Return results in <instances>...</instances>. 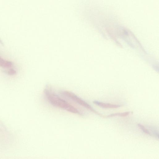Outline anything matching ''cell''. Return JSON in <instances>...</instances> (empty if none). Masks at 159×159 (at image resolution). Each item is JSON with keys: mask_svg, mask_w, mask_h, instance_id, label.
I'll return each mask as SVG.
<instances>
[{"mask_svg": "<svg viewBox=\"0 0 159 159\" xmlns=\"http://www.w3.org/2000/svg\"><path fill=\"white\" fill-rule=\"evenodd\" d=\"M45 93L49 102L53 106L73 113L81 115L83 114L77 109L64 99L53 93L50 89H46Z\"/></svg>", "mask_w": 159, "mask_h": 159, "instance_id": "6da1fadb", "label": "cell"}, {"mask_svg": "<svg viewBox=\"0 0 159 159\" xmlns=\"http://www.w3.org/2000/svg\"><path fill=\"white\" fill-rule=\"evenodd\" d=\"M61 93L62 95L68 98L76 104L84 107L102 117H105L102 114L96 111L88 103L74 93L66 91H62Z\"/></svg>", "mask_w": 159, "mask_h": 159, "instance_id": "7a4b0ae2", "label": "cell"}, {"mask_svg": "<svg viewBox=\"0 0 159 159\" xmlns=\"http://www.w3.org/2000/svg\"><path fill=\"white\" fill-rule=\"evenodd\" d=\"M13 64L11 62L6 60L0 57V67L8 69L7 73L13 68Z\"/></svg>", "mask_w": 159, "mask_h": 159, "instance_id": "3957f363", "label": "cell"}, {"mask_svg": "<svg viewBox=\"0 0 159 159\" xmlns=\"http://www.w3.org/2000/svg\"><path fill=\"white\" fill-rule=\"evenodd\" d=\"M93 103L98 106L104 108L116 109L121 107L120 105L104 103L97 101H94Z\"/></svg>", "mask_w": 159, "mask_h": 159, "instance_id": "277c9868", "label": "cell"}, {"mask_svg": "<svg viewBox=\"0 0 159 159\" xmlns=\"http://www.w3.org/2000/svg\"><path fill=\"white\" fill-rule=\"evenodd\" d=\"M130 113L129 112H127L122 113H117L112 114L106 116L107 117H110L115 116L125 117L128 116Z\"/></svg>", "mask_w": 159, "mask_h": 159, "instance_id": "5b68a950", "label": "cell"}, {"mask_svg": "<svg viewBox=\"0 0 159 159\" xmlns=\"http://www.w3.org/2000/svg\"><path fill=\"white\" fill-rule=\"evenodd\" d=\"M138 125L139 127L144 132L149 135H151L149 130L146 129L143 125L140 124H138Z\"/></svg>", "mask_w": 159, "mask_h": 159, "instance_id": "8992f818", "label": "cell"}]
</instances>
